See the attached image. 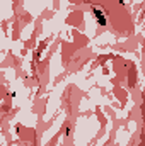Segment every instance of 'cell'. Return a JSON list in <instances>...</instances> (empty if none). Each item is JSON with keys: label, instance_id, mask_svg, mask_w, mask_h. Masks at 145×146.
<instances>
[{"label": "cell", "instance_id": "obj_1", "mask_svg": "<svg viewBox=\"0 0 145 146\" xmlns=\"http://www.w3.org/2000/svg\"><path fill=\"white\" fill-rule=\"evenodd\" d=\"M94 15H96V19H97V24H99V26H106V15H104L99 9H94Z\"/></svg>", "mask_w": 145, "mask_h": 146}]
</instances>
